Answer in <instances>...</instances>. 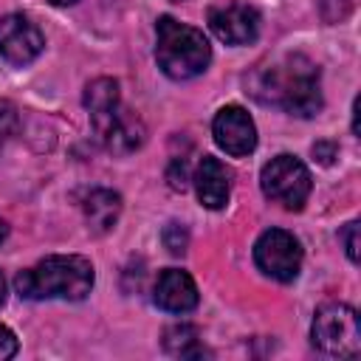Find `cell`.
I'll list each match as a JSON object with an SVG mask.
<instances>
[{
    "label": "cell",
    "instance_id": "14",
    "mask_svg": "<svg viewBox=\"0 0 361 361\" xmlns=\"http://www.w3.org/2000/svg\"><path fill=\"white\" fill-rule=\"evenodd\" d=\"M164 350L178 358H200L206 355V347L200 341L197 327L192 324H172L164 330Z\"/></svg>",
    "mask_w": 361,
    "mask_h": 361
},
{
    "label": "cell",
    "instance_id": "21",
    "mask_svg": "<svg viewBox=\"0 0 361 361\" xmlns=\"http://www.w3.org/2000/svg\"><path fill=\"white\" fill-rule=\"evenodd\" d=\"M48 3H51V6H73L76 0H48Z\"/></svg>",
    "mask_w": 361,
    "mask_h": 361
},
{
    "label": "cell",
    "instance_id": "1",
    "mask_svg": "<svg viewBox=\"0 0 361 361\" xmlns=\"http://www.w3.org/2000/svg\"><path fill=\"white\" fill-rule=\"evenodd\" d=\"M245 90L265 107L285 110L290 116L310 118L322 110V76L319 65L305 54H282L257 62L245 73Z\"/></svg>",
    "mask_w": 361,
    "mask_h": 361
},
{
    "label": "cell",
    "instance_id": "9",
    "mask_svg": "<svg viewBox=\"0 0 361 361\" xmlns=\"http://www.w3.org/2000/svg\"><path fill=\"white\" fill-rule=\"evenodd\" d=\"M212 135H214L217 147L234 158H243V155L254 152V147H257L254 118L240 104H226L223 110H217V116L212 121Z\"/></svg>",
    "mask_w": 361,
    "mask_h": 361
},
{
    "label": "cell",
    "instance_id": "20",
    "mask_svg": "<svg viewBox=\"0 0 361 361\" xmlns=\"http://www.w3.org/2000/svg\"><path fill=\"white\" fill-rule=\"evenodd\" d=\"M6 302V279H3V274H0V305Z\"/></svg>",
    "mask_w": 361,
    "mask_h": 361
},
{
    "label": "cell",
    "instance_id": "8",
    "mask_svg": "<svg viewBox=\"0 0 361 361\" xmlns=\"http://www.w3.org/2000/svg\"><path fill=\"white\" fill-rule=\"evenodd\" d=\"M45 48L42 31L25 17V14H6L0 20V56L8 65H28L34 62Z\"/></svg>",
    "mask_w": 361,
    "mask_h": 361
},
{
    "label": "cell",
    "instance_id": "11",
    "mask_svg": "<svg viewBox=\"0 0 361 361\" xmlns=\"http://www.w3.org/2000/svg\"><path fill=\"white\" fill-rule=\"evenodd\" d=\"M195 192H197V200L217 212L228 203V192H231V169L217 161L214 155H203L197 169H195Z\"/></svg>",
    "mask_w": 361,
    "mask_h": 361
},
{
    "label": "cell",
    "instance_id": "13",
    "mask_svg": "<svg viewBox=\"0 0 361 361\" xmlns=\"http://www.w3.org/2000/svg\"><path fill=\"white\" fill-rule=\"evenodd\" d=\"M82 209H85L87 226L93 231L104 234V231H110L116 226V220L121 214V197H118V192H110V189H93L85 197Z\"/></svg>",
    "mask_w": 361,
    "mask_h": 361
},
{
    "label": "cell",
    "instance_id": "12",
    "mask_svg": "<svg viewBox=\"0 0 361 361\" xmlns=\"http://www.w3.org/2000/svg\"><path fill=\"white\" fill-rule=\"evenodd\" d=\"M155 305L166 313H189L197 307V285L195 279L180 268L161 271L155 282Z\"/></svg>",
    "mask_w": 361,
    "mask_h": 361
},
{
    "label": "cell",
    "instance_id": "3",
    "mask_svg": "<svg viewBox=\"0 0 361 361\" xmlns=\"http://www.w3.org/2000/svg\"><path fill=\"white\" fill-rule=\"evenodd\" d=\"M82 102H85V110L90 113V124H93L99 141L110 152L127 155L144 144V135H147L144 121L135 113H130L127 107H121L116 79L99 76V79L87 82Z\"/></svg>",
    "mask_w": 361,
    "mask_h": 361
},
{
    "label": "cell",
    "instance_id": "15",
    "mask_svg": "<svg viewBox=\"0 0 361 361\" xmlns=\"http://www.w3.org/2000/svg\"><path fill=\"white\" fill-rule=\"evenodd\" d=\"M20 127V116H17V107L6 99H0V147L17 133Z\"/></svg>",
    "mask_w": 361,
    "mask_h": 361
},
{
    "label": "cell",
    "instance_id": "17",
    "mask_svg": "<svg viewBox=\"0 0 361 361\" xmlns=\"http://www.w3.org/2000/svg\"><path fill=\"white\" fill-rule=\"evenodd\" d=\"M341 243H344V251H347L350 262H358V220H353V223L344 226Z\"/></svg>",
    "mask_w": 361,
    "mask_h": 361
},
{
    "label": "cell",
    "instance_id": "16",
    "mask_svg": "<svg viewBox=\"0 0 361 361\" xmlns=\"http://www.w3.org/2000/svg\"><path fill=\"white\" fill-rule=\"evenodd\" d=\"M164 243H166V248H169L172 254H183V251H186V231H183L178 223H169V226L164 228Z\"/></svg>",
    "mask_w": 361,
    "mask_h": 361
},
{
    "label": "cell",
    "instance_id": "7",
    "mask_svg": "<svg viewBox=\"0 0 361 361\" xmlns=\"http://www.w3.org/2000/svg\"><path fill=\"white\" fill-rule=\"evenodd\" d=\"M254 262L265 276L276 282H293L302 271V245L290 231L268 228L254 243Z\"/></svg>",
    "mask_w": 361,
    "mask_h": 361
},
{
    "label": "cell",
    "instance_id": "22",
    "mask_svg": "<svg viewBox=\"0 0 361 361\" xmlns=\"http://www.w3.org/2000/svg\"><path fill=\"white\" fill-rule=\"evenodd\" d=\"M6 234H8V228H6V223H3V220H0V243H3V240H6Z\"/></svg>",
    "mask_w": 361,
    "mask_h": 361
},
{
    "label": "cell",
    "instance_id": "23",
    "mask_svg": "<svg viewBox=\"0 0 361 361\" xmlns=\"http://www.w3.org/2000/svg\"><path fill=\"white\" fill-rule=\"evenodd\" d=\"M175 3H178V0H175Z\"/></svg>",
    "mask_w": 361,
    "mask_h": 361
},
{
    "label": "cell",
    "instance_id": "2",
    "mask_svg": "<svg viewBox=\"0 0 361 361\" xmlns=\"http://www.w3.org/2000/svg\"><path fill=\"white\" fill-rule=\"evenodd\" d=\"M93 265L79 254H54L14 276V288L28 302H79L93 290Z\"/></svg>",
    "mask_w": 361,
    "mask_h": 361
},
{
    "label": "cell",
    "instance_id": "5",
    "mask_svg": "<svg viewBox=\"0 0 361 361\" xmlns=\"http://www.w3.org/2000/svg\"><path fill=\"white\" fill-rule=\"evenodd\" d=\"M313 347L333 358H353L361 350L358 313L344 302H327L316 310L310 327Z\"/></svg>",
    "mask_w": 361,
    "mask_h": 361
},
{
    "label": "cell",
    "instance_id": "19",
    "mask_svg": "<svg viewBox=\"0 0 361 361\" xmlns=\"http://www.w3.org/2000/svg\"><path fill=\"white\" fill-rule=\"evenodd\" d=\"M333 144H316L313 147V155H322V164H330V158H333Z\"/></svg>",
    "mask_w": 361,
    "mask_h": 361
},
{
    "label": "cell",
    "instance_id": "18",
    "mask_svg": "<svg viewBox=\"0 0 361 361\" xmlns=\"http://www.w3.org/2000/svg\"><path fill=\"white\" fill-rule=\"evenodd\" d=\"M14 353H17V338H14V333L0 324V361L11 358Z\"/></svg>",
    "mask_w": 361,
    "mask_h": 361
},
{
    "label": "cell",
    "instance_id": "10",
    "mask_svg": "<svg viewBox=\"0 0 361 361\" xmlns=\"http://www.w3.org/2000/svg\"><path fill=\"white\" fill-rule=\"evenodd\" d=\"M209 28L226 45H248L259 34V14L245 3H223L209 8Z\"/></svg>",
    "mask_w": 361,
    "mask_h": 361
},
{
    "label": "cell",
    "instance_id": "6",
    "mask_svg": "<svg viewBox=\"0 0 361 361\" xmlns=\"http://www.w3.org/2000/svg\"><path fill=\"white\" fill-rule=\"evenodd\" d=\"M259 183H262L265 197L274 200V203H279L288 212H299L307 203L310 189H313V180H310L307 166L296 155H288V152L271 158L262 166Z\"/></svg>",
    "mask_w": 361,
    "mask_h": 361
},
{
    "label": "cell",
    "instance_id": "4",
    "mask_svg": "<svg viewBox=\"0 0 361 361\" xmlns=\"http://www.w3.org/2000/svg\"><path fill=\"white\" fill-rule=\"evenodd\" d=\"M155 62L169 79H195L209 68L212 45L200 28L164 14L155 23Z\"/></svg>",
    "mask_w": 361,
    "mask_h": 361
}]
</instances>
